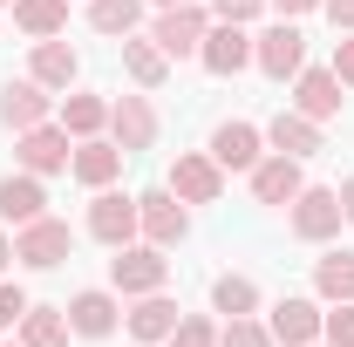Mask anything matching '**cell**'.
Here are the masks:
<instances>
[{"label": "cell", "mask_w": 354, "mask_h": 347, "mask_svg": "<svg viewBox=\"0 0 354 347\" xmlns=\"http://www.w3.org/2000/svg\"><path fill=\"white\" fill-rule=\"evenodd\" d=\"M88 232L102 238V245H136V198L123 191H95V205H88Z\"/></svg>", "instance_id": "9"}, {"label": "cell", "mask_w": 354, "mask_h": 347, "mask_svg": "<svg viewBox=\"0 0 354 347\" xmlns=\"http://www.w3.org/2000/svg\"><path fill=\"white\" fill-rule=\"evenodd\" d=\"M320 7H327V21H334L341 35H354V0H320Z\"/></svg>", "instance_id": "36"}, {"label": "cell", "mask_w": 354, "mask_h": 347, "mask_svg": "<svg viewBox=\"0 0 354 347\" xmlns=\"http://www.w3.org/2000/svg\"><path fill=\"white\" fill-rule=\"evenodd\" d=\"M102 123H109V102H102V95H68V102H62V130L68 136H95Z\"/></svg>", "instance_id": "28"}, {"label": "cell", "mask_w": 354, "mask_h": 347, "mask_svg": "<svg viewBox=\"0 0 354 347\" xmlns=\"http://www.w3.org/2000/svg\"><path fill=\"white\" fill-rule=\"evenodd\" d=\"M272 7H279V14L293 21V14H307V7H320V0H272Z\"/></svg>", "instance_id": "37"}, {"label": "cell", "mask_w": 354, "mask_h": 347, "mask_svg": "<svg viewBox=\"0 0 354 347\" xmlns=\"http://www.w3.org/2000/svg\"><path fill=\"white\" fill-rule=\"evenodd\" d=\"M0 7H7V0H0Z\"/></svg>", "instance_id": "42"}, {"label": "cell", "mask_w": 354, "mask_h": 347, "mask_svg": "<svg viewBox=\"0 0 354 347\" xmlns=\"http://www.w3.org/2000/svg\"><path fill=\"white\" fill-rule=\"evenodd\" d=\"M266 143H272L279 157H313V150H327V143H320V123L300 116V109H279V116L266 123Z\"/></svg>", "instance_id": "19"}, {"label": "cell", "mask_w": 354, "mask_h": 347, "mask_svg": "<svg viewBox=\"0 0 354 347\" xmlns=\"http://www.w3.org/2000/svg\"><path fill=\"white\" fill-rule=\"evenodd\" d=\"M21 347H68V313L62 306H28L21 313Z\"/></svg>", "instance_id": "24"}, {"label": "cell", "mask_w": 354, "mask_h": 347, "mask_svg": "<svg viewBox=\"0 0 354 347\" xmlns=\"http://www.w3.org/2000/svg\"><path fill=\"white\" fill-rule=\"evenodd\" d=\"M123 68L136 75V88H157L164 68H171V55H164L157 41H130V35H123Z\"/></svg>", "instance_id": "26"}, {"label": "cell", "mask_w": 354, "mask_h": 347, "mask_svg": "<svg viewBox=\"0 0 354 347\" xmlns=\"http://www.w3.org/2000/svg\"><path fill=\"white\" fill-rule=\"evenodd\" d=\"M198 62H205L212 75H239V68L252 62V35H245L239 21H218V28H205V41H198Z\"/></svg>", "instance_id": "10"}, {"label": "cell", "mask_w": 354, "mask_h": 347, "mask_svg": "<svg viewBox=\"0 0 354 347\" xmlns=\"http://www.w3.org/2000/svg\"><path fill=\"white\" fill-rule=\"evenodd\" d=\"M205 7H191V0H177V7H164V21H157V35L150 41L164 48L171 62H184V55H198V41H205Z\"/></svg>", "instance_id": "7"}, {"label": "cell", "mask_w": 354, "mask_h": 347, "mask_svg": "<svg viewBox=\"0 0 354 347\" xmlns=\"http://www.w3.org/2000/svg\"><path fill=\"white\" fill-rule=\"evenodd\" d=\"M320 320H327V313H320L313 300L286 293V300H272V320H266V327H272L279 347H313V341H320Z\"/></svg>", "instance_id": "11"}, {"label": "cell", "mask_w": 354, "mask_h": 347, "mask_svg": "<svg viewBox=\"0 0 354 347\" xmlns=\"http://www.w3.org/2000/svg\"><path fill=\"white\" fill-rule=\"evenodd\" d=\"M313 293L320 300H354V252H327V259L313 265Z\"/></svg>", "instance_id": "25"}, {"label": "cell", "mask_w": 354, "mask_h": 347, "mask_svg": "<svg viewBox=\"0 0 354 347\" xmlns=\"http://www.w3.org/2000/svg\"><path fill=\"white\" fill-rule=\"evenodd\" d=\"M334 75H341V88H354V35L334 41Z\"/></svg>", "instance_id": "35"}, {"label": "cell", "mask_w": 354, "mask_h": 347, "mask_svg": "<svg viewBox=\"0 0 354 347\" xmlns=\"http://www.w3.org/2000/svg\"><path fill=\"white\" fill-rule=\"evenodd\" d=\"M136 232H143L150 245H177V238L191 232V218H184V198H177L171 184H164V191H143V198H136Z\"/></svg>", "instance_id": "3"}, {"label": "cell", "mask_w": 354, "mask_h": 347, "mask_svg": "<svg viewBox=\"0 0 354 347\" xmlns=\"http://www.w3.org/2000/svg\"><path fill=\"white\" fill-rule=\"evenodd\" d=\"M62 313H68V327H75V334H88V341L116 334V320H123V306H116V293H102V286H88V293H75V300L62 306Z\"/></svg>", "instance_id": "15"}, {"label": "cell", "mask_w": 354, "mask_h": 347, "mask_svg": "<svg viewBox=\"0 0 354 347\" xmlns=\"http://www.w3.org/2000/svg\"><path fill=\"white\" fill-rule=\"evenodd\" d=\"M164 279H171V259H164V245H116V259H109V286L116 293H164Z\"/></svg>", "instance_id": "1"}, {"label": "cell", "mask_w": 354, "mask_h": 347, "mask_svg": "<svg viewBox=\"0 0 354 347\" xmlns=\"http://www.w3.org/2000/svg\"><path fill=\"white\" fill-rule=\"evenodd\" d=\"M313 347H320V341H313Z\"/></svg>", "instance_id": "43"}, {"label": "cell", "mask_w": 354, "mask_h": 347, "mask_svg": "<svg viewBox=\"0 0 354 347\" xmlns=\"http://www.w3.org/2000/svg\"><path fill=\"white\" fill-rule=\"evenodd\" d=\"M28 75H35L41 88H68L75 75H82V55H75L68 41L48 35V41H35V55H28Z\"/></svg>", "instance_id": "21"}, {"label": "cell", "mask_w": 354, "mask_h": 347, "mask_svg": "<svg viewBox=\"0 0 354 347\" xmlns=\"http://www.w3.org/2000/svg\"><path fill=\"white\" fill-rule=\"evenodd\" d=\"M7 259H14V238H7V232H0V272H7Z\"/></svg>", "instance_id": "39"}, {"label": "cell", "mask_w": 354, "mask_h": 347, "mask_svg": "<svg viewBox=\"0 0 354 347\" xmlns=\"http://www.w3.org/2000/svg\"><path fill=\"white\" fill-rule=\"evenodd\" d=\"M252 62H259L272 82H286V75L307 68V35H300L293 21H279V28H266L259 41H252Z\"/></svg>", "instance_id": "4"}, {"label": "cell", "mask_w": 354, "mask_h": 347, "mask_svg": "<svg viewBox=\"0 0 354 347\" xmlns=\"http://www.w3.org/2000/svg\"><path fill=\"white\" fill-rule=\"evenodd\" d=\"M109 143H116V150H150V143H157V109H150V95H116V102H109Z\"/></svg>", "instance_id": "6"}, {"label": "cell", "mask_w": 354, "mask_h": 347, "mask_svg": "<svg viewBox=\"0 0 354 347\" xmlns=\"http://www.w3.org/2000/svg\"><path fill=\"white\" fill-rule=\"evenodd\" d=\"M21 313H28V293L0 279V327H21Z\"/></svg>", "instance_id": "33"}, {"label": "cell", "mask_w": 354, "mask_h": 347, "mask_svg": "<svg viewBox=\"0 0 354 347\" xmlns=\"http://www.w3.org/2000/svg\"><path fill=\"white\" fill-rule=\"evenodd\" d=\"M68 252H75V232H68L62 218H35V225H21V232H14V259L35 265V272L62 265Z\"/></svg>", "instance_id": "2"}, {"label": "cell", "mask_w": 354, "mask_h": 347, "mask_svg": "<svg viewBox=\"0 0 354 347\" xmlns=\"http://www.w3.org/2000/svg\"><path fill=\"white\" fill-rule=\"evenodd\" d=\"M14 28L35 35V41L62 35V28H68V0H14Z\"/></svg>", "instance_id": "23"}, {"label": "cell", "mask_w": 354, "mask_h": 347, "mask_svg": "<svg viewBox=\"0 0 354 347\" xmlns=\"http://www.w3.org/2000/svg\"><path fill=\"white\" fill-rule=\"evenodd\" d=\"M218 347H279V341H272V327H259L252 313H239V320H225Z\"/></svg>", "instance_id": "30"}, {"label": "cell", "mask_w": 354, "mask_h": 347, "mask_svg": "<svg viewBox=\"0 0 354 347\" xmlns=\"http://www.w3.org/2000/svg\"><path fill=\"white\" fill-rule=\"evenodd\" d=\"M177 320H184V313H177V300H164V293H136V306L123 313V327H130L136 341H171Z\"/></svg>", "instance_id": "22"}, {"label": "cell", "mask_w": 354, "mask_h": 347, "mask_svg": "<svg viewBox=\"0 0 354 347\" xmlns=\"http://www.w3.org/2000/svg\"><path fill=\"white\" fill-rule=\"evenodd\" d=\"M212 306H218L225 320H239V313L259 306V286H252L245 272H218V279H212Z\"/></svg>", "instance_id": "27"}, {"label": "cell", "mask_w": 354, "mask_h": 347, "mask_svg": "<svg viewBox=\"0 0 354 347\" xmlns=\"http://www.w3.org/2000/svg\"><path fill=\"white\" fill-rule=\"evenodd\" d=\"M123 157H130V150H116V143H102V136H82V143H75V157H68V171L82 177L88 191H102V184H116Z\"/></svg>", "instance_id": "18"}, {"label": "cell", "mask_w": 354, "mask_h": 347, "mask_svg": "<svg viewBox=\"0 0 354 347\" xmlns=\"http://www.w3.org/2000/svg\"><path fill=\"white\" fill-rule=\"evenodd\" d=\"M171 347H218V327H212L205 313H184L171 327Z\"/></svg>", "instance_id": "31"}, {"label": "cell", "mask_w": 354, "mask_h": 347, "mask_svg": "<svg viewBox=\"0 0 354 347\" xmlns=\"http://www.w3.org/2000/svg\"><path fill=\"white\" fill-rule=\"evenodd\" d=\"M259 143L266 136L252 130V123H218V130H212V164H218V171H252V164H259Z\"/></svg>", "instance_id": "20"}, {"label": "cell", "mask_w": 354, "mask_h": 347, "mask_svg": "<svg viewBox=\"0 0 354 347\" xmlns=\"http://www.w3.org/2000/svg\"><path fill=\"white\" fill-rule=\"evenodd\" d=\"M334 232H341V191H300V198H293V238L320 245V238H334Z\"/></svg>", "instance_id": "12"}, {"label": "cell", "mask_w": 354, "mask_h": 347, "mask_svg": "<svg viewBox=\"0 0 354 347\" xmlns=\"http://www.w3.org/2000/svg\"><path fill=\"white\" fill-rule=\"evenodd\" d=\"M320 341L327 347H354V300H341L327 320H320Z\"/></svg>", "instance_id": "32"}, {"label": "cell", "mask_w": 354, "mask_h": 347, "mask_svg": "<svg viewBox=\"0 0 354 347\" xmlns=\"http://www.w3.org/2000/svg\"><path fill=\"white\" fill-rule=\"evenodd\" d=\"M0 123H7V130H35V123H48V88L35 82V75L7 82V88H0Z\"/></svg>", "instance_id": "16"}, {"label": "cell", "mask_w": 354, "mask_h": 347, "mask_svg": "<svg viewBox=\"0 0 354 347\" xmlns=\"http://www.w3.org/2000/svg\"><path fill=\"white\" fill-rule=\"evenodd\" d=\"M300 191H307L300 157H259V164H252V198H259V205H293Z\"/></svg>", "instance_id": "14"}, {"label": "cell", "mask_w": 354, "mask_h": 347, "mask_svg": "<svg viewBox=\"0 0 354 347\" xmlns=\"http://www.w3.org/2000/svg\"><path fill=\"white\" fill-rule=\"evenodd\" d=\"M259 7H266V0H212V14H218V21H239V28H245Z\"/></svg>", "instance_id": "34"}, {"label": "cell", "mask_w": 354, "mask_h": 347, "mask_svg": "<svg viewBox=\"0 0 354 347\" xmlns=\"http://www.w3.org/2000/svg\"><path fill=\"white\" fill-rule=\"evenodd\" d=\"M341 102H348V95H341V75H334V68H300V75H293V109H300V116L334 123Z\"/></svg>", "instance_id": "8"}, {"label": "cell", "mask_w": 354, "mask_h": 347, "mask_svg": "<svg viewBox=\"0 0 354 347\" xmlns=\"http://www.w3.org/2000/svg\"><path fill=\"white\" fill-rule=\"evenodd\" d=\"M136 14H143V0H88V28L95 35H130Z\"/></svg>", "instance_id": "29"}, {"label": "cell", "mask_w": 354, "mask_h": 347, "mask_svg": "<svg viewBox=\"0 0 354 347\" xmlns=\"http://www.w3.org/2000/svg\"><path fill=\"white\" fill-rule=\"evenodd\" d=\"M7 347H21V341H7Z\"/></svg>", "instance_id": "41"}, {"label": "cell", "mask_w": 354, "mask_h": 347, "mask_svg": "<svg viewBox=\"0 0 354 347\" xmlns=\"http://www.w3.org/2000/svg\"><path fill=\"white\" fill-rule=\"evenodd\" d=\"M171 191L184 198V205H218L225 171L212 164V150H184V157L171 164Z\"/></svg>", "instance_id": "5"}, {"label": "cell", "mask_w": 354, "mask_h": 347, "mask_svg": "<svg viewBox=\"0 0 354 347\" xmlns=\"http://www.w3.org/2000/svg\"><path fill=\"white\" fill-rule=\"evenodd\" d=\"M21 171H35V177H55V171H68V130H48V123H35V130H21Z\"/></svg>", "instance_id": "13"}, {"label": "cell", "mask_w": 354, "mask_h": 347, "mask_svg": "<svg viewBox=\"0 0 354 347\" xmlns=\"http://www.w3.org/2000/svg\"><path fill=\"white\" fill-rule=\"evenodd\" d=\"M0 218L21 232V225H35V218H48V191H41V177L28 171V177H0Z\"/></svg>", "instance_id": "17"}, {"label": "cell", "mask_w": 354, "mask_h": 347, "mask_svg": "<svg viewBox=\"0 0 354 347\" xmlns=\"http://www.w3.org/2000/svg\"><path fill=\"white\" fill-rule=\"evenodd\" d=\"M157 7H177V0H157Z\"/></svg>", "instance_id": "40"}, {"label": "cell", "mask_w": 354, "mask_h": 347, "mask_svg": "<svg viewBox=\"0 0 354 347\" xmlns=\"http://www.w3.org/2000/svg\"><path fill=\"white\" fill-rule=\"evenodd\" d=\"M341 218H348V225H354V177H348V184H341Z\"/></svg>", "instance_id": "38"}]
</instances>
